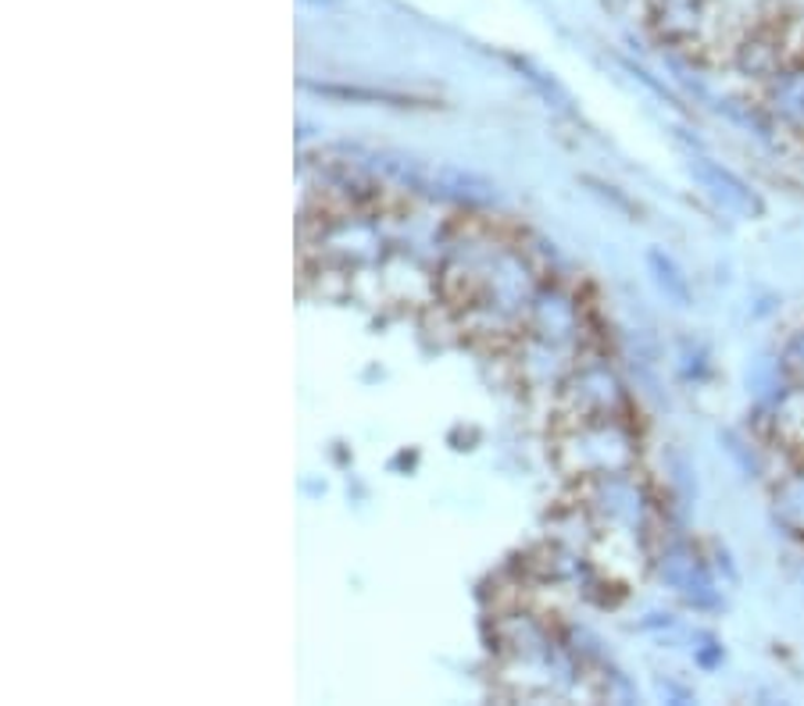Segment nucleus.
<instances>
[{"mask_svg":"<svg viewBox=\"0 0 804 706\" xmlns=\"http://www.w3.org/2000/svg\"><path fill=\"white\" fill-rule=\"evenodd\" d=\"M762 450L780 514L804 542V336L783 360V389L769 407Z\"/></svg>","mask_w":804,"mask_h":706,"instance_id":"f257e3e1","label":"nucleus"}]
</instances>
